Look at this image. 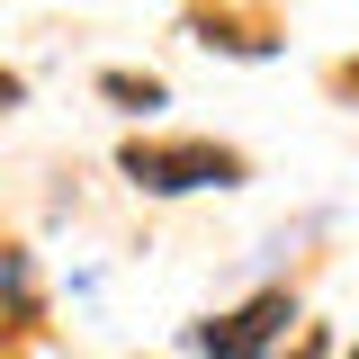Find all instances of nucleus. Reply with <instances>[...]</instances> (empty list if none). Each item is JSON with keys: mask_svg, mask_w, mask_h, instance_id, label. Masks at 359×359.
Wrapping results in <instances>:
<instances>
[{"mask_svg": "<svg viewBox=\"0 0 359 359\" xmlns=\"http://www.w3.org/2000/svg\"><path fill=\"white\" fill-rule=\"evenodd\" d=\"M117 171L135 189H153V198H189V189H233L243 180V153H224V144H144L135 135L117 153Z\"/></svg>", "mask_w": 359, "mask_h": 359, "instance_id": "f257e3e1", "label": "nucleus"}, {"mask_svg": "<svg viewBox=\"0 0 359 359\" xmlns=\"http://www.w3.org/2000/svg\"><path fill=\"white\" fill-rule=\"evenodd\" d=\"M278 323H287V287H269V297H252V306L198 323V351H207V359H269Z\"/></svg>", "mask_w": 359, "mask_h": 359, "instance_id": "f03ea898", "label": "nucleus"}, {"mask_svg": "<svg viewBox=\"0 0 359 359\" xmlns=\"http://www.w3.org/2000/svg\"><path fill=\"white\" fill-rule=\"evenodd\" d=\"M189 36H198V45H216V54H252V63L269 54V36H261V27H243V18H216V9H189Z\"/></svg>", "mask_w": 359, "mask_h": 359, "instance_id": "7ed1b4c3", "label": "nucleus"}, {"mask_svg": "<svg viewBox=\"0 0 359 359\" xmlns=\"http://www.w3.org/2000/svg\"><path fill=\"white\" fill-rule=\"evenodd\" d=\"M99 90H108L117 108H162V81H153V72H99Z\"/></svg>", "mask_w": 359, "mask_h": 359, "instance_id": "20e7f679", "label": "nucleus"}, {"mask_svg": "<svg viewBox=\"0 0 359 359\" xmlns=\"http://www.w3.org/2000/svg\"><path fill=\"white\" fill-rule=\"evenodd\" d=\"M0 108H18V72H0Z\"/></svg>", "mask_w": 359, "mask_h": 359, "instance_id": "39448f33", "label": "nucleus"}, {"mask_svg": "<svg viewBox=\"0 0 359 359\" xmlns=\"http://www.w3.org/2000/svg\"><path fill=\"white\" fill-rule=\"evenodd\" d=\"M341 90H359V63H351V72H341Z\"/></svg>", "mask_w": 359, "mask_h": 359, "instance_id": "423d86ee", "label": "nucleus"}, {"mask_svg": "<svg viewBox=\"0 0 359 359\" xmlns=\"http://www.w3.org/2000/svg\"><path fill=\"white\" fill-rule=\"evenodd\" d=\"M351 359H359V351H351Z\"/></svg>", "mask_w": 359, "mask_h": 359, "instance_id": "0eeeda50", "label": "nucleus"}]
</instances>
